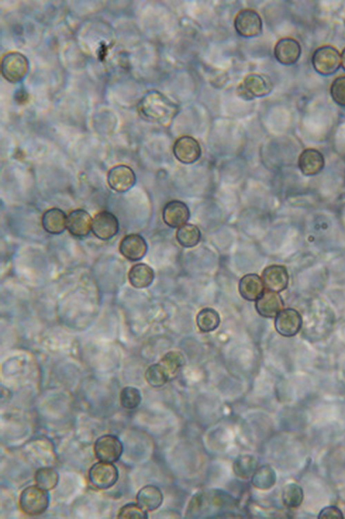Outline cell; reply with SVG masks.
I'll return each instance as SVG.
<instances>
[{
  "mask_svg": "<svg viewBox=\"0 0 345 519\" xmlns=\"http://www.w3.org/2000/svg\"><path fill=\"white\" fill-rule=\"evenodd\" d=\"M137 109L144 119L158 124L171 122L179 111L178 104L155 90L150 91L143 96Z\"/></svg>",
  "mask_w": 345,
  "mask_h": 519,
  "instance_id": "1",
  "label": "cell"
},
{
  "mask_svg": "<svg viewBox=\"0 0 345 519\" xmlns=\"http://www.w3.org/2000/svg\"><path fill=\"white\" fill-rule=\"evenodd\" d=\"M50 496L48 491L38 485L25 488L19 496V507L23 513L30 516H39L48 509Z\"/></svg>",
  "mask_w": 345,
  "mask_h": 519,
  "instance_id": "2",
  "label": "cell"
},
{
  "mask_svg": "<svg viewBox=\"0 0 345 519\" xmlns=\"http://www.w3.org/2000/svg\"><path fill=\"white\" fill-rule=\"evenodd\" d=\"M273 88L269 77L257 73L246 75L237 88V94L244 100H252L268 95Z\"/></svg>",
  "mask_w": 345,
  "mask_h": 519,
  "instance_id": "3",
  "label": "cell"
},
{
  "mask_svg": "<svg viewBox=\"0 0 345 519\" xmlns=\"http://www.w3.org/2000/svg\"><path fill=\"white\" fill-rule=\"evenodd\" d=\"M1 71L2 76L7 81L19 83L23 80L28 73V59L19 52L8 53L1 59Z\"/></svg>",
  "mask_w": 345,
  "mask_h": 519,
  "instance_id": "4",
  "label": "cell"
},
{
  "mask_svg": "<svg viewBox=\"0 0 345 519\" xmlns=\"http://www.w3.org/2000/svg\"><path fill=\"white\" fill-rule=\"evenodd\" d=\"M311 62L316 72L322 75H330L339 68L341 56L335 48L326 45L314 51Z\"/></svg>",
  "mask_w": 345,
  "mask_h": 519,
  "instance_id": "5",
  "label": "cell"
},
{
  "mask_svg": "<svg viewBox=\"0 0 345 519\" xmlns=\"http://www.w3.org/2000/svg\"><path fill=\"white\" fill-rule=\"evenodd\" d=\"M119 471L112 463L99 461L95 463L88 471V480L95 488L108 489L115 484Z\"/></svg>",
  "mask_w": 345,
  "mask_h": 519,
  "instance_id": "6",
  "label": "cell"
},
{
  "mask_svg": "<svg viewBox=\"0 0 345 519\" xmlns=\"http://www.w3.org/2000/svg\"><path fill=\"white\" fill-rule=\"evenodd\" d=\"M234 27L236 32L244 37H254L262 32V20L255 10L246 8L235 16Z\"/></svg>",
  "mask_w": 345,
  "mask_h": 519,
  "instance_id": "7",
  "label": "cell"
},
{
  "mask_svg": "<svg viewBox=\"0 0 345 519\" xmlns=\"http://www.w3.org/2000/svg\"><path fill=\"white\" fill-rule=\"evenodd\" d=\"M124 447L120 440L114 435L106 434L100 436L95 442L94 452L99 460L113 463L119 460Z\"/></svg>",
  "mask_w": 345,
  "mask_h": 519,
  "instance_id": "8",
  "label": "cell"
},
{
  "mask_svg": "<svg viewBox=\"0 0 345 519\" xmlns=\"http://www.w3.org/2000/svg\"><path fill=\"white\" fill-rule=\"evenodd\" d=\"M302 326V318L295 309L288 308L281 310L275 319V328L278 334L285 337L296 335Z\"/></svg>",
  "mask_w": 345,
  "mask_h": 519,
  "instance_id": "9",
  "label": "cell"
},
{
  "mask_svg": "<svg viewBox=\"0 0 345 519\" xmlns=\"http://www.w3.org/2000/svg\"><path fill=\"white\" fill-rule=\"evenodd\" d=\"M177 160L184 164H192L197 161L201 155V149L198 141L189 135L177 138L172 147Z\"/></svg>",
  "mask_w": 345,
  "mask_h": 519,
  "instance_id": "10",
  "label": "cell"
},
{
  "mask_svg": "<svg viewBox=\"0 0 345 519\" xmlns=\"http://www.w3.org/2000/svg\"><path fill=\"white\" fill-rule=\"evenodd\" d=\"M107 182L112 190L124 193L130 190L135 185L136 176L130 167L118 164L108 171Z\"/></svg>",
  "mask_w": 345,
  "mask_h": 519,
  "instance_id": "11",
  "label": "cell"
},
{
  "mask_svg": "<svg viewBox=\"0 0 345 519\" xmlns=\"http://www.w3.org/2000/svg\"><path fill=\"white\" fill-rule=\"evenodd\" d=\"M119 229L118 219L108 211H99L92 219V232L100 240L111 239L117 235Z\"/></svg>",
  "mask_w": 345,
  "mask_h": 519,
  "instance_id": "12",
  "label": "cell"
},
{
  "mask_svg": "<svg viewBox=\"0 0 345 519\" xmlns=\"http://www.w3.org/2000/svg\"><path fill=\"white\" fill-rule=\"evenodd\" d=\"M148 250L146 240L138 234L125 236L119 243V251L126 259L137 261L144 257Z\"/></svg>",
  "mask_w": 345,
  "mask_h": 519,
  "instance_id": "13",
  "label": "cell"
},
{
  "mask_svg": "<svg viewBox=\"0 0 345 519\" xmlns=\"http://www.w3.org/2000/svg\"><path fill=\"white\" fill-rule=\"evenodd\" d=\"M190 216L189 208L184 202L178 200H170L164 207L162 218L164 222L172 228L185 225Z\"/></svg>",
  "mask_w": 345,
  "mask_h": 519,
  "instance_id": "14",
  "label": "cell"
},
{
  "mask_svg": "<svg viewBox=\"0 0 345 519\" xmlns=\"http://www.w3.org/2000/svg\"><path fill=\"white\" fill-rule=\"evenodd\" d=\"M262 277L264 286L273 292H282L288 285L289 275L284 265L275 264L266 267L262 272Z\"/></svg>",
  "mask_w": 345,
  "mask_h": 519,
  "instance_id": "15",
  "label": "cell"
},
{
  "mask_svg": "<svg viewBox=\"0 0 345 519\" xmlns=\"http://www.w3.org/2000/svg\"><path fill=\"white\" fill-rule=\"evenodd\" d=\"M301 46L295 39H280L274 47L275 59L284 65H292L297 62L301 55Z\"/></svg>",
  "mask_w": 345,
  "mask_h": 519,
  "instance_id": "16",
  "label": "cell"
},
{
  "mask_svg": "<svg viewBox=\"0 0 345 519\" xmlns=\"http://www.w3.org/2000/svg\"><path fill=\"white\" fill-rule=\"evenodd\" d=\"M284 303L282 296L275 292L266 290L256 300L255 309L264 318H274L283 310Z\"/></svg>",
  "mask_w": 345,
  "mask_h": 519,
  "instance_id": "17",
  "label": "cell"
},
{
  "mask_svg": "<svg viewBox=\"0 0 345 519\" xmlns=\"http://www.w3.org/2000/svg\"><path fill=\"white\" fill-rule=\"evenodd\" d=\"M92 219L89 213L77 209L72 211L67 217L66 228L75 237H84L92 230Z\"/></svg>",
  "mask_w": 345,
  "mask_h": 519,
  "instance_id": "18",
  "label": "cell"
},
{
  "mask_svg": "<svg viewBox=\"0 0 345 519\" xmlns=\"http://www.w3.org/2000/svg\"><path fill=\"white\" fill-rule=\"evenodd\" d=\"M298 167L301 172L307 176L319 173L324 167L323 154L315 149H304L298 158Z\"/></svg>",
  "mask_w": 345,
  "mask_h": 519,
  "instance_id": "19",
  "label": "cell"
},
{
  "mask_svg": "<svg viewBox=\"0 0 345 519\" xmlns=\"http://www.w3.org/2000/svg\"><path fill=\"white\" fill-rule=\"evenodd\" d=\"M262 279L257 274H247L239 282L241 296L249 301H256L264 292Z\"/></svg>",
  "mask_w": 345,
  "mask_h": 519,
  "instance_id": "20",
  "label": "cell"
},
{
  "mask_svg": "<svg viewBox=\"0 0 345 519\" xmlns=\"http://www.w3.org/2000/svg\"><path fill=\"white\" fill-rule=\"evenodd\" d=\"M137 503L146 511H152L162 504L164 496L161 489L153 484L143 487L138 491Z\"/></svg>",
  "mask_w": 345,
  "mask_h": 519,
  "instance_id": "21",
  "label": "cell"
},
{
  "mask_svg": "<svg viewBox=\"0 0 345 519\" xmlns=\"http://www.w3.org/2000/svg\"><path fill=\"white\" fill-rule=\"evenodd\" d=\"M67 217L61 209L51 208L43 214L41 225L43 229L50 234H60L66 228Z\"/></svg>",
  "mask_w": 345,
  "mask_h": 519,
  "instance_id": "22",
  "label": "cell"
},
{
  "mask_svg": "<svg viewBox=\"0 0 345 519\" xmlns=\"http://www.w3.org/2000/svg\"><path fill=\"white\" fill-rule=\"evenodd\" d=\"M128 278L130 285L135 288L149 287L155 278V273L151 267L146 263H137L130 269Z\"/></svg>",
  "mask_w": 345,
  "mask_h": 519,
  "instance_id": "23",
  "label": "cell"
},
{
  "mask_svg": "<svg viewBox=\"0 0 345 519\" xmlns=\"http://www.w3.org/2000/svg\"><path fill=\"white\" fill-rule=\"evenodd\" d=\"M201 234L197 226L186 223L179 227L176 232V239L179 244L184 247H193L200 241Z\"/></svg>",
  "mask_w": 345,
  "mask_h": 519,
  "instance_id": "24",
  "label": "cell"
},
{
  "mask_svg": "<svg viewBox=\"0 0 345 519\" xmlns=\"http://www.w3.org/2000/svg\"><path fill=\"white\" fill-rule=\"evenodd\" d=\"M196 323L203 332L215 330L219 326L220 317L218 312L211 308H204L197 315Z\"/></svg>",
  "mask_w": 345,
  "mask_h": 519,
  "instance_id": "25",
  "label": "cell"
},
{
  "mask_svg": "<svg viewBox=\"0 0 345 519\" xmlns=\"http://www.w3.org/2000/svg\"><path fill=\"white\" fill-rule=\"evenodd\" d=\"M276 473L270 466L264 465L257 469L252 475V484L257 489L267 490L275 483Z\"/></svg>",
  "mask_w": 345,
  "mask_h": 519,
  "instance_id": "26",
  "label": "cell"
},
{
  "mask_svg": "<svg viewBox=\"0 0 345 519\" xmlns=\"http://www.w3.org/2000/svg\"><path fill=\"white\" fill-rule=\"evenodd\" d=\"M257 459L251 455H242L236 458L233 462L234 473L244 479L252 477L257 470Z\"/></svg>",
  "mask_w": 345,
  "mask_h": 519,
  "instance_id": "27",
  "label": "cell"
},
{
  "mask_svg": "<svg viewBox=\"0 0 345 519\" xmlns=\"http://www.w3.org/2000/svg\"><path fill=\"white\" fill-rule=\"evenodd\" d=\"M170 380L175 378L185 363L184 355L179 351H170L159 361Z\"/></svg>",
  "mask_w": 345,
  "mask_h": 519,
  "instance_id": "28",
  "label": "cell"
},
{
  "mask_svg": "<svg viewBox=\"0 0 345 519\" xmlns=\"http://www.w3.org/2000/svg\"><path fill=\"white\" fill-rule=\"evenodd\" d=\"M59 473L52 466H43L39 468L34 474V480L39 487L50 491L56 487L59 482Z\"/></svg>",
  "mask_w": 345,
  "mask_h": 519,
  "instance_id": "29",
  "label": "cell"
},
{
  "mask_svg": "<svg viewBox=\"0 0 345 519\" xmlns=\"http://www.w3.org/2000/svg\"><path fill=\"white\" fill-rule=\"evenodd\" d=\"M145 379L154 388L161 387L170 381L168 374L159 362L152 364L147 368Z\"/></svg>",
  "mask_w": 345,
  "mask_h": 519,
  "instance_id": "30",
  "label": "cell"
},
{
  "mask_svg": "<svg viewBox=\"0 0 345 519\" xmlns=\"http://www.w3.org/2000/svg\"><path fill=\"white\" fill-rule=\"evenodd\" d=\"M304 493L302 487L297 484L286 485L282 491V501L288 508H297L302 502Z\"/></svg>",
  "mask_w": 345,
  "mask_h": 519,
  "instance_id": "31",
  "label": "cell"
},
{
  "mask_svg": "<svg viewBox=\"0 0 345 519\" xmlns=\"http://www.w3.org/2000/svg\"><path fill=\"white\" fill-rule=\"evenodd\" d=\"M120 404L126 409H134L141 403V395L139 389L133 386H126L120 392Z\"/></svg>",
  "mask_w": 345,
  "mask_h": 519,
  "instance_id": "32",
  "label": "cell"
},
{
  "mask_svg": "<svg viewBox=\"0 0 345 519\" xmlns=\"http://www.w3.org/2000/svg\"><path fill=\"white\" fill-rule=\"evenodd\" d=\"M118 518L146 519L147 511L137 503L130 502L121 507L117 515Z\"/></svg>",
  "mask_w": 345,
  "mask_h": 519,
  "instance_id": "33",
  "label": "cell"
},
{
  "mask_svg": "<svg viewBox=\"0 0 345 519\" xmlns=\"http://www.w3.org/2000/svg\"><path fill=\"white\" fill-rule=\"evenodd\" d=\"M330 92L335 103L345 106V76H340L334 79L331 86Z\"/></svg>",
  "mask_w": 345,
  "mask_h": 519,
  "instance_id": "34",
  "label": "cell"
},
{
  "mask_svg": "<svg viewBox=\"0 0 345 519\" xmlns=\"http://www.w3.org/2000/svg\"><path fill=\"white\" fill-rule=\"evenodd\" d=\"M319 519H343V513L339 509L335 506L324 507L319 513Z\"/></svg>",
  "mask_w": 345,
  "mask_h": 519,
  "instance_id": "35",
  "label": "cell"
},
{
  "mask_svg": "<svg viewBox=\"0 0 345 519\" xmlns=\"http://www.w3.org/2000/svg\"><path fill=\"white\" fill-rule=\"evenodd\" d=\"M341 62L344 70H345V48L342 50L341 55Z\"/></svg>",
  "mask_w": 345,
  "mask_h": 519,
  "instance_id": "36",
  "label": "cell"
}]
</instances>
